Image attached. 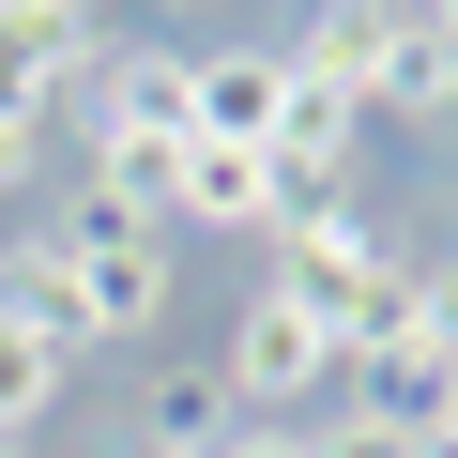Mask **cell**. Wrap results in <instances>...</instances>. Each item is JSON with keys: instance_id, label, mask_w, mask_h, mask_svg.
<instances>
[{"instance_id": "cell-8", "label": "cell", "mask_w": 458, "mask_h": 458, "mask_svg": "<svg viewBox=\"0 0 458 458\" xmlns=\"http://www.w3.org/2000/svg\"><path fill=\"white\" fill-rule=\"evenodd\" d=\"M276 107H291V47H199V138L276 153Z\"/></svg>"}, {"instance_id": "cell-5", "label": "cell", "mask_w": 458, "mask_h": 458, "mask_svg": "<svg viewBox=\"0 0 458 458\" xmlns=\"http://www.w3.org/2000/svg\"><path fill=\"white\" fill-rule=\"evenodd\" d=\"M92 62H107L92 0H62V16L0 0V123H47V107H77V77H92Z\"/></svg>"}, {"instance_id": "cell-3", "label": "cell", "mask_w": 458, "mask_h": 458, "mask_svg": "<svg viewBox=\"0 0 458 458\" xmlns=\"http://www.w3.org/2000/svg\"><path fill=\"white\" fill-rule=\"evenodd\" d=\"M336 367H352V352H336L321 321H291L276 291H245V321H229V352H214V382H229V412H245V428H291Z\"/></svg>"}, {"instance_id": "cell-6", "label": "cell", "mask_w": 458, "mask_h": 458, "mask_svg": "<svg viewBox=\"0 0 458 458\" xmlns=\"http://www.w3.org/2000/svg\"><path fill=\"white\" fill-rule=\"evenodd\" d=\"M291 62H306L321 92H352V107L382 123V92H397V62H412V0H321Z\"/></svg>"}, {"instance_id": "cell-2", "label": "cell", "mask_w": 458, "mask_h": 458, "mask_svg": "<svg viewBox=\"0 0 458 458\" xmlns=\"http://www.w3.org/2000/svg\"><path fill=\"white\" fill-rule=\"evenodd\" d=\"M260 291H276L291 321H321L336 352H367V321L412 291V260L382 245V214H367V199H336V214H291L276 245H260Z\"/></svg>"}, {"instance_id": "cell-14", "label": "cell", "mask_w": 458, "mask_h": 458, "mask_svg": "<svg viewBox=\"0 0 458 458\" xmlns=\"http://www.w3.org/2000/svg\"><path fill=\"white\" fill-rule=\"evenodd\" d=\"M412 16H428V31H443V47H458V0H412Z\"/></svg>"}, {"instance_id": "cell-12", "label": "cell", "mask_w": 458, "mask_h": 458, "mask_svg": "<svg viewBox=\"0 0 458 458\" xmlns=\"http://www.w3.org/2000/svg\"><path fill=\"white\" fill-rule=\"evenodd\" d=\"M0 199H47V123H0Z\"/></svg>"}, {"instance_id": "cell-1", "label": "cell", "mask_w": 458, "mask_h": 458, "mask_svg": "<svg viewBox=\"0 0 458 458\" xmlns=\"http://www.w3.org/2000/svg\"><path fill=\"white\" fill-rule=\"evenodd\" d=\"M47 245H62V291H77V352H138L183 291V229H138L107 199H62Z\"/></svg>"}, {"instance_id": "cell-4", "label": "cell", "mask_w": 458, "mask_h": 458, "mask_svg": "<svg viewBox=\"0 0 458 458\" xmlns=\"http://www.w3.org/2000/svg\"><path fill=\"white\" fill-rule=\"evenodd\" d=\"M107 138H199V47H107L77 77V153Z\"/></svg>"}, {"instance_id": "cell-16", "label": "cell", "mask_w": 458, "mask_h": 458, "mask_svg": "<svg viewBox=\"0 0 458 458\" xmlns=\"http://www.w3.org/2000/svg\"><path fill=\"white\" fill-rule=\"evenodd\" d=\"M31 16H62V0H31Z\"/></svg>"}, {"instance_id": "cell-9", "label": "cell", "mask_w": 458, "mask_h": 458, "mask_svg": "<svg viewBox=\"0 0 458 458\" xmlns=\"http://www.w3.org/2000/svg\"><path fill=\"white\" fill-rule=\"evenodd\" d=\"M62 382H77V352L62 336H31V321H0V458H16L47 412H62Z\"/></svg>"}, {"instance_id": "cell-10", "label": "cell", "mask_w": 458, "mask_h": 458, "mask_svg": "<svg viewBox=\"0 0 458 458\" xmlns=\"http://www.w3.org/2000/svg\"><path fill=\"white\" fill-rule=\"evenodd\" d=\"M245 412H229V382L214 367H183V382H153V443H229Z\"/></svg>"}, {"instance_id": "cell-7", "label": "cell", "mask_w": 458, "mask_h": 458, "mask_svg": "<svg viewBox=\"0 0 458 458\" xmlns=\"http://www.w3.org/2000/svg\"><path fill=\"white\" fill-rule=\"evenodd\" d=\"M168 229H214V245H276V168H260V153H229V138H183Z\"/></svg>"}, {"instance_id": "cell-11", "label": "cell", "mask_w": 458, "mask_h": 458, "mask_svg": "<svg viewBox=\"0 0 458 458\" xmlns=\"http://www.w3.org/2000/svg\"><path fill=\"white\" fill-rule=\"evenodd\" d=\"M306 443H321V458H412V428H397V412H321Z\"/></svg>"}, {"instance_id": "cell-13", "label": "cell", "mask_w": 458, "mask_h": 458, "mask_svg": "<svg viewBox=\"0 0 458 458\" xmlns=\"http://www.w3.org/2000/svg\"><path fill=\"white\" fill-rule=\"evenodd\" d=\"M214 458H321V443H306V428H229Z\"/></svg>"}, {"instance_id": "cell-15", "label": "cell", "mask_w": 458, "mask_h": 458, "mask_svg": "<svg viewBox=\"0 0 458 458\" xmlns=\"http://www.w3.org/2000/svg\"><path fill=\"white\" fill-rule=\"evenodd\" d=\"M138 458H214V443H138Z\"/></svg>"}]
</instances>
